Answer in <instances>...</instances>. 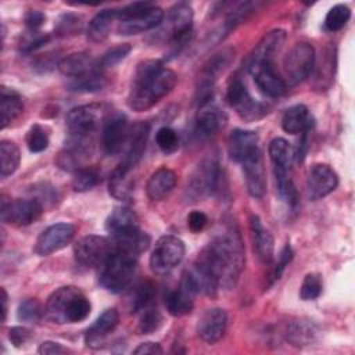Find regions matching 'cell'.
<instances>
[{
  "label": "cell",
  "instance_id": "obj_1",
  "mask_svg": "<svg viewBox=\"0 0 355 355\" xmlns=\"http://www.w3.org/2000/svg\"><path fill=\"white\" fill-rule=\"evenodd\" d=\"M216 277L219 287L233 288L243 272L245 255L241 236L234 225H226L198 254Z\"/></svg>",
  "mask_w": 355,
  "mask_h": 355
},
{
  "label": "cell",
  "instance_id": "obj_2",
  "mask_svg": "<svg viewBox=\"0 0 355 355\" xmlns=\"http://www.w3.org/2000/svg\"><path fill=\"white\" fill-rule=\"evenodd\" d=\"M176 73L158 60L141 61L133 75L128 105L133 111H146L176 86Z\"/></svg>",
  "mask_w": 355,
  "mask_h": 355
},
{
  "label": "cell",
  "instance_id": "obj_3",
  "mask_svg": "<svg viewBox=\"0 0 355 355\" xmlns=\"http://www.w3.org/2000/svg\"><path fill=\"white\" fill-rule=\"evenodd\" d=\"M92 305L86 295L75 286H65L55 290L44 306L46 316L58 324L76 323L85 320Z\"/></svg>",
  "mask_w": 355,
  "mask_h": 355
},
{
  "label": "cell",
  "instance_id": "obj_4",
  "mask_svg": "<svg viewBox=\"0 0 355 355\" xmlns=\"http://www.w3.org/2000/svg\"><path fill=\"white\" fill-rule=\"evenodd\" d=\"M137 258L114 248L110 258L98 268V282L110 293L119 294L130 287L136 275Z\"/></svg>",
  "mask_w": 355,
  "mask_h": 355
},
{
  "label": "cell",
  "instance_id": "obj_5",
  "mask_svg": "<svg viewBox=\"0 0 355 355\" xmlns=\"http://www.w3.org/2000/svg\"><path fill=\"white\" fill-rule=\"evenodd\" d=\"M118 19L119 35H136L161 25L164 10L147 1H136L118 10Z\"/></svg>",
  "mask_w": 355,
  "mask_h": 355
},
{
  "label": "cell",
  "instance_id": "obj_6",
  "mask_svg": "<svg viewBox=\"0 0 355 355\" xmlns=\"http://www.w3.org/2000/svg\"><path fill=\"white\" fill-rule=\"evenodd\" d=\"M193 8L186 1L176 3L168 12L166 26L162 32L166 35L171 46V55H178L180 50L189 43L191 36Z\"/></svg>",
  "mask_w": 355,
  "mask_h": 355
},
{
  "label": "cell",
  "instance_id": "obj_7",
  "mask_svg": "<svg viewBox=\"0 0 355 355\" xmlns=\"http://www.w3.org/2000/svg\"><path fill=\"white\" fill-rule=\"evenodd\" d=\"M110 114V110L104 104H86L72 108L65 119L69 135L92 137Z\"/></svg>",
  "mask_w": 355,
  "mask_h": 355
},
{
  "label": "cell",
  "instance_id": "obj_8",
  "mask_svg": "<svg viewBox=\"0 0 355 355\" xmlns=\"http://www.w3.org/2000/svg\"><path fill=\"white\" fill-rule=\"evenodd\" d=\"M220 178L222 171L219 162L214 158L202 159L189 178L186 187L187 198L197 201L198 198L215 193L219 187Z\"/></svg>",
  "mask_w": 355,
  "mask_h": 355
},
{
  "label": "cell",
  "instance_id": "obj_9",
  "mask_svg": "<svg viewBox=\"0 0 355 355\" xmlns=\"http://www.w3.org/2000/svg\"><path fill=\"white\" fill-rule=\"evenodd\" d=\"M184 252V243L179 237L162 236L150 255V268L155 275H166L182 262Z\"/></svg>",
  "mask_w": 355,
  "mask_h": 355
},
{
  "label": "cell",
  "instance_id": "obj_10",
  "mask_svg": "<svg viewBox=\"0 0 355 355\" xmlns=\"http://www.w3.org/2000/svg\"><path fill=\"white\" fill-rule=\"evenodd\" d=\"M114 252V243L103 236H85L73 247L76 262L87 269L100 268Z\"/></svg>",
  "mask_w": 355,
  "mask_h": 355
},
{
  "label": "cell",
  "instance_id": "obj_11",
  "mask_svg": "<svg viewBox=\"0 0 355 355\" xmlns=\"http://www.w3.org/2000/svg\"><path fill=\"white\" fill-rule=\"evenodd\" d=\"M315 58V49L306 42L297 43L290 49L283 60V69L290 85H298L311 75Z\"/></svg>",
  "mask_w": 355,
  "mask_h": 355
},
{
  "label": "cell",
  "instance_id": "obj_12",
  "mask_svg": "<svg viewBox=\"0 0 355 355\" xmlns=\"http://www.w3.org/2000/svg\"><path fill=\"white\" fill-rule=\"evenodd\" d=\"M226 100L239 116L247 122L259 119L266 114V108L250 94L244 82L239 76H233L230 79Z\"/></svg>",
  "mask_w": 355,
  "mask_h": 355
},
{
  "label": "cell",
  "instance_id": "obj_13",
  "mask_svg": "<svg viewBox=\"0 0 355 355\" xmlns=\"http://www.w3.org/2000/svg\"><path fill=\"white\" fill-rule=\"evenodd\" d=\"M43 204L37 198H15L1 201V220L14 226H28L40 218Z\"/></svg>",
  "mask_w": 355,
  "mask_h": 355
},
{
  "label": "cell",
  "instance_id": "obj_14",
  "mask_svg": "<svg viewBox=\"0 0 355 355\" xmlns=\"http://www.w3.org/2000/svg\"><path fill=\"white\" fill-rule=\"evenodd\" d=\"M93 153L92 137H82L69 135L65 147L60 151L55 162L57 165L68 172H76L80 168H85L86 161Z\"/></svg>",
  "mask_w": 355,
  "mask_h": 355
},
{
  "label": "cell",
  "instance_id": "obj_15",
  "mask_svg": "<svg viewBox=\"0 0 355 355\" xmlns=\"http://www.w3.org/2000/svg\"><path fill=\"white\" fill-rule=\"evenodd\" d=\"M232 55L233 54L229 50H223L220 53H216L214 57H211L204 65L198 78V85H197V98H198L200 107L211 101L215 82L218 76L223 72V69L229 65Z\"/></svg>",
  "mask_w": 355,
  "mask_h": 355
},
{
  "label": "cell",
  "instance_id": "obj_16",
  "mask_svg": "<svg viewBox=\"0 0 355 355\" xmlns=\"http://www.w3.org/2000/svg\"><path fill=\"white\" fill-rule=\"evenodd\" d=\"M129 123L123 114L114 112L110 114L105 122L103 123L101 132V146L105 154L116 155L119 154L128 141L129 137Z\"/></svg>",
  "mask_w": 355,
  "mask_h": 355
},
{
  "label": "cell",
  "instance_id": "obj_17",
  "mask_svg": "<svg viewBox=\"0 0 355 355\" xmlns=\"http://www.w3.org/2000/svg\"><path fill=\"white\" fill-rule=\"evenodd\" d=\"M75 236V226L71 223H55L44 229L35 244V252L46 257L67 247Z\"/></svg>",
  "mask_w": 355,
  "mask_h": 355
},
{
  "label": "cell",
  "instance_id": "obj_18",
  "mask_svg": "<svg viewBox=\"0 0 355 355\" xmlns=\"http://www.w3.org/2000/svg\"><path fill=\"white\" fill-rule=\"evenodd\" d=\"M248 71L254 78L258 89L269 97H280L286 93L287 85L283 78L276 72L273 64L262 62L248 65Z\"/></svg>",
  "mask_w": 355,
  "mask_h": 355
},
{
  "label": "cell",
  "instance_id": "obj_19",
  "mask_svg": "<svg viewBox=\"0 0 355 355\" xmlns=\"http://www.w3.org/2000/svg\"><path fill=\"white\" fill-rule=\"evenodd\" d=\"M338 184V176L326 164H315L306 178V190L312 200H319L330 194Z\"/></svg>",
  "mask_w": 355,
  "mask_h": 355
},
{
  "label": "cell",
  "instance_id": "obj_20",
  "mask_svg": "<svg viewBox=\"0 0 355 355\" xmlns=\"http://www.w3.org/2000/svg\"><path fill=\"white\" fill-rule=\"evenodd\" d=\"M148 133H150V125L147 122H136L133 126H130L129 137L125 146L126 147L125 157L119 165H122L129 171H133V168L139 164V161L141 159L146 151Z\"/></svg>",
  "mask_w": 355,
  "mask_h": 355
},
{
  "label": "cell",
  "instance_id": "obj_21",
  "mask_svg": "<svg viewBox=\"0 0 355 355\" xmlns=\"http://www.w3.org/2000/svg\"><path fill=\"white\" fill-rule=\"evenodd\" d=\"M227 327V313L222 308L207 309L197 323L198 336L208 344L219 341Z\"/></svg>",
  "mask_w": 355,
  "mask_h": 355
},
{
  "label": "cell",
  "instance_id": "obj_22",
  "mask_svg": "<svg viewBox=\"0 0 355 355\" xmlns=\"http://www.w3.org/2000/svg\"><path fill=\"white\" fill-rule=\"evenodd\" d=\"M241 165H243V172H244L248 193L254 198L263 197L266 191V176H265L261 151L258 150L257 153L250 155L247 159L241 162Z\"/></svg>",
  "mask_w": 355,
  "mask_h": 355
},
{
  "label": "cell",
  "instance_id": "obj_23",
  "mask_svg": "<svg viewBox=\"0 0 355 355\" xmlns=\"http://www.w3.org/2000/svg\"><path fill=\"white\" fill-rule=\"evenodd\" d=\"M286 40V32L283 29H273L268 32L254 47L252 53L248 57V64H262L270 62L273 64L275 55L282 50Z\"/></svg>",
  "mask_w": 355,
  "mask_h": 355
},
{
  "label": "cell",
  "instance_id": "obj_24",
  "mask_svg": "<svg viewBox=\"0 0 355 355\" xmlns=\"http://www.w3.org/2000/svg\"><path fill=\"white\" fill-rule=\"evenodd\" d=\"M258 150V135L255 132L234 129L230 133L227 141V153L233 161L241 164Z\"/></svg>",
  "mask_w": 355,
  "mask_h": 355
},
{
  "label": "cell",
  "instance_id": "obj_25",
  "mask_svg": "<svg viewBox=\"0 0 355 355\" xmlns=\"http://www.w3.org/2000/svg\"><path fill=\"white\" fill-rule=\"evenodd\" d=\"M119 322V315L115 308L105 309L96 322L86 330L85 343L90 348H98L103 341L115 330Z\"/></svg>",
  "mask_w": 355,
  "mask_h": 355
},
{
  "label": "cell",
  "instance_id": "obj_26",
  "mask_svg": "<svg viewBox=\"0 0 355 355\" xmlns=\"http://www.w3.org/2000/svg\"><path fill=\"white\" fill-rule=\"evenodd\" d=\"M60 72L71 79L87 75L94 71H103L98 65V61L94 60L89 53H72L61 58L57 64Z\"/></svg>",
  "mask_w": 355,
  "mask_h": 355
},
{
  "label": "cell",
  "instance_id": "obj_27",
  "mask_svg": "<svg viewBox=\"0 0 355 355\" xmlns=\"http://www.w3.org/2000/svg\"><path fill=\"white\" fill-rule=\"evenodd\" d=\"M250 229H251L254 250L258 258L265 263L270 262L273 258V250H275V241L272 234L269 233L268 229L263 227L261 219L257 215L251 216Z\"/></svg>",
  "mask_w": 355,
  "mask_h": 355
},
{
  "label": "cell",
  "instance_id": "obj_28",
  "mask_svg": "<svg viewBox=\"0 0 355 355\" xmlns=\"http://www.w3.org/2000/svg\"><path fill=\"white\" fill-rule=\"evenodd\" d=\"M114 248L116 251L133 255L139 258L141 252H144L150 245V237L147 233L141 232L139 227L112 236Z\"/></svg>",
  "mask_w": 355,
  "mask_h": 355
},
{
  "label": "cell",
  "instance_id": "obj_29",
  "mask_svg": "<svg viewBox=\"0 0 355 355\" xmlns=\"http://www.w3.org/2000/svg\"><path fill=\"white\" fill-rule=\"evenodd\" d=\"M313 126V118L308 108L302 104H297L286 110L282 118V128L286 133L300 135L308 133V130Z\"/></svg>",
  "mask_w": 355,
  "mask_h": 355
},
{
  "label": "cell",
  "instance_id": "obj_30",
  "mask_svg": "<svg viewBox=\"0 0 355 355\" xmlns=\"http://www.w3.org/2000/svg\"><path fill=\"white\" fill-rule=\"evenodd\" d=\"M226 122L225 112L216 105L207 103L200 107V111L196 118V129L202 136H209L216 133L220 128H223Z\"/></svg>",
  "mask_w": 355,
  "mask_h": 355
},
{
  "label": "cell",
  "instance_id": "obj_31",
  "mask_svg": "<svg viewBox=\"0 0 355 355\" xmlns=\"http://www.w3.org/2000/svg\"><path fill=\"white\" fill-rule=\"evenodd\" d=\"M176 175L169 168L157 169L147 182V196L153 201L164 200L175 187Z\"/></svg>",
  "mask_w": 355,
  "mask_h": 355
},
{
  "label": "cell",
  "instance_id": "obj_32",
  "mask_svg": "<svg viewBox=\"0 0 355 355\" xmlns=\"http://www.w3.org/2000/svg\"><path fill=\"white\" fill-rule=\"evenodd\" d=\"M139 227V219L135 211H132L129 207H116L111 214L107 216L105 220V229L111 236H116L133 229Z\"/></svg>",
  "mask_w": 355,
  "mask_h": 355
},
{
  "label": "cell",
  "instance_id": "obj_33",
  "mask_svg": "<svg viewBox=\"0 0 355 355\" xmlns=\"http://www.w3.org/2000/svg\"><path fill=\"white\" fill-rule=\"evenodd\" d=\"M129 169L118 165L110 175L108 179V191L110 194L121 201H128L133 194V179L130 178Z\"/></svg>",
  "mask_w": 355,
  "mask_h": 355
},
{
  "label": "cell",
  "instance_id": "obj_34",
  "mask_svg": "<svg viewBox=\"0 0 355 355\" xmlns=\"http://www.w3.org/2000/svg\"><path fill=\"white\" fill-rule=\"evenodd\" d=\"M115 19H118V10L108 8L97 12L87 25V37L92 42H103L110 35Z\"/></svg>",
  "mask_w": 355,
  "mask_h": 355
},
{
  "label": "cell",
  "instance_id": "obj_35",
  "mask_svg": "<svg viewBox=\"0 0 355 355\" xmlns=\"http://www.w3.org/2000/svg\"><path fill=\"white\" fill-rule=\"evenodd\" d=\"M269 157L273 164V169L277 172H290L293 159L295 157L290 143L282 137H276L269 143Z\"/></svg>",
  "mask_w": 355,
  "mask_h": 355
},
{
  "label": "cell",
  "instance_id": "obj_36",
  "mask_svg": "<svg viewBox=\"0 0 355 355\" xmlns=\"http://www.w3.org/2000/svg\"><path fill=\"white\" fill-rule=\"evenodd\" d=\"M193 297L194 294L180 284L179 288L169 291L165 297V305L168 312L172 316H183L190 313L193 309Z\"/></svg>",
  "mask_w": 355,
  "mask_h": 355
},
{
  "label": "cell",
  "instance_id": "obj_37",
  "mask_svg": "<svg viewBox=\"0 0 355 355\" xmlns=\"http://www.w3.org/2000/svg\"><path fill=\"white\" fill-rule=\"evenodd\" d=\"M318 334V329L315 323L306 319H300L288 324L287 329V340L295 347L309 345L315 341Z\"/></svg>",
  "mask_w": 355,
  "mask_h": 355
},
{
  "label": "cell",
  "instance_id": "obj_38",
  "mask_svg": "<svg viewBox=\"0 0 355 355\" xmlns=\"http://www.w3.org/2000/svg\"><path fill=\"white\" fill-rule=\"evenodd\" d=\"M24 110V104L21 97L11 89L1 87V128H7L11 122H14Z\"/></svg>",
  "mask_w": 355,
  "mask_h": 355
},
{
  "label": "cell",
  "instance_id": "obj_39",
  "mask_svg": "<svg viewBox=\"0 0 355 355\" xmlns=\"http://www.w3.org/2000/svg\"><path fill=\"white\" fill-rule=\"evenodd\" d=\"M105 85H107V79L103 75V71L98 69V71L90 72L87 75L71 79V82L68 83V87L72 92L94 93V92L103 90L105 87Z\"/></svg>",
  "mask_w": 355,
  "mask_h": 355
},
{
  "label": "cell",
  "instance_id": "obj_40",
  "mask_svg": "<svg viewBox=\"0 0 355 355\" xmlns=\"http://www.w3.org/2000/svg\"><path fill=\"white\" fill-rule=\"evenodd\" d=\"M21 161V154L19 148L15 146V143L3 140L0 143V171H1V178H7L12 175L17 168L19 166Z\"/></svg>",
  "mask_w": 355,
  "mask_h": 355
},
{
  "label": "cell",
  "instance_id": "obj_41",
  "mask_svg": "<svg viewBox=\"0 0 355 355\" xmlns=\"http://www.w3.org/2000/svg\"><path fill=\"white\" fill-rule=\"evenodd\" d=\"M255 4L251 1H245V3H239L236 4L227 14L220 32H223L222 36H226L232 29H234L237 25H240L254 10Z\"/></svg>",
  "mask_w": 355,
  "mask_h": 355
},
{
  "label": "cell",
  "instance_id": "obj_42",
  "mask_svg": "<svg viewBox=\"0 0 355 355\" xmlns=\"http://www.w3.org/2000/svg\"><path fill=\"white\" fill-rule=\"evenodd\" d=\"M277 191L280 198L290 207H295L298 201V193L293 183V179L290 178L288 172H277L275 171Z\"/></svg>",
  "mask_w": 355,
  "mask_h": 355
},
{
  "label": "cell",
  "instance_id": "obj_43",
  "mask_svg": "<svg viewBox=\"0 0 355 355\" xmlns=\"http://www.w3.org/2000/svg\"><path fill=\"white\" fill-rule=\"evenodd\" d=\"M351 17V10L345 4H336L333 6L324 18V28L330 32L340 31L345 26Z\"/></svg>",
  "mask_w": 355,
  "mask_h": 355
},
{
  "label": "cell",
  "instance_id": "obj_44",
  "mask_svg": "<svg viewBox=\"0 0 355 355\" xmlns=\"http://www.w3.org/2000/svg\"><path fill=\"white\" fill-rule=\"evenodd\" d=\"M100 182V175L93 168H80L76 172H73L72 178V187L75 191L83 193L90 189H93Z\"/></svg>",
  "mask_w": 355,
  "mask_h": 355
},
{
  "label": "cell",
  "instance_id": "obj_45",
  "mask_svg": "<svg viewBox=\"0 0 355 355\" xmlns=\"http://www.w3.org/2000/svg\"><path fill=\"white\" fill-rule=\"evenodd\" d=\"M154 288H155L154 284L148 280L140 283L136 287V291L132 300V312H141L143 309H146L153 304L154 294H155Z\"/></svg>",
  "mask_w": 355,
  "mask_h": 355
},
{
  "label": "cell",
  "instance_id": "obj_46",
  "mask_svg": "<svg viewBox=\"0 0 355 355\" xmlns=\"http://www.w3.org/2000/svg\"><path fill=\"white\" fill-rule=\"evenodd\" d=\"M161 324H162V315L157 308L150 305L141 311L140 320L137 324V331L139 334H151L155 330H158Z\"/></svg>",
  "mask_w": 355,
  "mask_h": 355
},
{
  "label": "cell",
  "instance_id": "obj_47",
  "mask_svg": "<svg viewBox=\"0 0 355 355\" xmlns=\"http://www.w3.org/2000/svg\"><path fill=\"white\" fill-rule=\"evenodd\" d=\"M43 313H44V309H43L42 304L35 298L24 300L18 305V309H17V318L21 322H29V323L39 322L42 319Z\"/></svg>",
  "mask_w": 355,
  "mask_h": 355
},
{
  "label": "cell",
  "instance_id": "obj_48",
  "mask_svg": "<svg viewBox=\"0 0 355 355\" xmlns=\"http://www.w3.org/2000/svg\"><path fill=\"white\" fill-rule=\"evenodd\" d=\"M26 146L31 153L44 151L49 146V133L42 125H33L26 133Z\"/></svg>",
  "mask_w": 355,
  "mask_h": 355
},
{
  "label": "cell",
  "instance_id": "obj_49",
  "mask_svg": "<svg viewBox=\"0 0 355 355\" xmlns=\"http://www.w3.org/2000/svg\"><path fill=\"white\" fill-rule=\"evenodd\" d=\"M322 293V279L318 273H308L300 287V297L304 301L316 300Z\"/></svg>",
  "mask_w": 355,
  "mask_h": 355
},
{
  "label": "cell",
  "instance_id": "obj_50",
  "mask_svg": "<svg viewBox=\"0 0 355 355\" xmlns=\"http://www.w3.org/2000/svg\"><path fill=\"white\" fill-rule=\"evenodd\" d=\"M155 141H157V146L159 147V150L165 154H172L179 147L178 133L172 128H168V126L158 129V132L155 135Z\"/></svg>",
  "mask_w": 355,
  "mask_h": 355
},
{
  "label": "cell",
  "instance_id": "obj_51",
  "mask_svg": "<svg viewBox=\"0 0 355 355\" xmlns=\"http://www.w3.org/2000/svg\"><path fill=\"white\" fill-rule=\"evenodd\" d=\"M82 21L75 14H64L55 24V33L58 36H72L80 32Z\"/></svg>",
  "mask_w": 355,
  "mask_h": 355
},
{
  "label": "cell",
  "instance_id": "obj_52",
  "mask_svg": "<svg viewBox=\"0 0 355 355\" xmlns=\"http://www.w3.org/2000/svg\"><path fill=\"white\" fill-rule=\"evenodd\" d=\"M132 47L128 43H122L118 44L112 49H110L107 53H104V55L98 60V65L101 69L104 68H110L116 65L118 62H121L123 58H126V55L130 53Z\"/></svg>",
  "mask_w": 355,
  "mask_h": 355
},
{
  "label": "cell",
  "instance_id": "obj_53",
  "mask_svg": "<svg viewBox=\"0 0 355 355\" xmlns=\"http://www.w3.org/2000/svg\"><path fill=\"white\" fill-rule=\"evenodd\" d=\"M50 36L47 33H40V32H32L29 33L28 37H25L22 40V43L19 44L21 51L24 53H32L37 49H40L43 44H46L49 42Z\"/></svg>",
  "mask_w": 355,
  "mask_h": 355
},
{
  "label": "cell",
  "instance_id": "obj_54",
  "mask_svg": "<svg viewBox=\"0 0 355 355\" xmlns=\"http://www.w3.org/2000/svg\"><path fill=\"white\" fill-rule=\"evenodd\" d=\"M31 336H32L31 330L26 327H22V326H14L8 331V340L17 348L22 347L31 338Z\"/></svg>",
  "mask_w": 355,
  "mask_h": 355
},
{
  "label": "cell",
  "instance_id": "obj_55",
  "mask_svg": "<svg viewBox=\"0 0 355 355\" xmlns=\"http://www.w3.org/2000/svg\"><path fill=\"white\" fill-rule=\"evenodd\" d=\"M208 223V218L202 211H191L187 216V226L191 232H201Z\"/></svg>",
  "mask_w": 355,
  "mask_h": 355
},
{
  "label": "cell",
  "instance_id": "obj_56",
  "mask_svg": "<svg viewBox=\"0 0 355 355\" xmlns=\"http://www.w3.org/2000/svg\"><path fill=\"white\" fill-rule=\"evenodd\" d=\"M293 259V250L288 244L284 245V248L280 252V257H279V262L276 263V266L273 268V273H272V282L277 280L283 272V269L286 268V265Z\"/></svg>",
  "mask_w": 355,
  "mask_h": 355
},
{
  "label": "cell",
  "instance_id": "obj_57",
  "mask_svg": "<svg viewBox=\"0 0 355 355\" xmlns=\"http://www.w3.org/2000/svg\"><path fill=\"white\" fill-rule=\"evenodd\" d=\"M44 21H46V15L37 10H31L25 15V24L32 32H36L44 24Z\"/></svg>",
  "mask_w": 355,
  "mask_h": 355
},
{
  "label": "cell",
  "instance_id": "obj_58",
  "mask_svg": "<svg viewBox=\"0 0 355 355\" xmlns=\"http://www.w3.org/2000/svg\"><path fill=\"white\" fill-rule=\"evenodd\" d=\"M68 349L65 347H62L60 343H54V341H43L39 345L37 352L42 355H58V354H64Z\"/></svg>",
  "mask_w": 355,
  "mask_h": 355
},
{
  "label": "cell",
  "instance_id": "obj_59",
  "mask_svg": "<svg viewBox=\"0 0 355 355\" xmlns=\"http://www.w3.org/2000/svg\"><path fill=\"white\" fill-rule=\"evenodd\" d=\"M162 352L164 351H162L161 345L158 343H151V341L141 343L133 349V354H136V355H148V354L157 355V354H162Z\"/></svg>",
  "mask_w": 355,
  "mask_h": 355
},
{
  "label": "cell",
  "instance_id": "obj_60",
  "mask_svg": "<svg viewBox=\"0 0 355 355\" xmlns=\"http://www.w3.org/2000/svg\"><path fill=\"white\" fill-rule=\"evenodd\" d=\"M1 320L4 322L7 318V291L1 287Z\"/></svg>",
  "mask_w": 355,
  "mask_h": 355
}]
</instances>
